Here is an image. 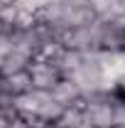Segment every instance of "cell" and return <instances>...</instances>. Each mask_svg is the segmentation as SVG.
<instances>
[{
    "label": "cell",
    "instance_id": "cell-1",
    "mask_svg": "<svg viewBox=\"0 0 125 128\" xmlns=\"http://www.w3.org/2000/svg\"><path fill=\"white\" fill-rule=\"evenodd\" d=\"M101 27H103L101 20H96L91 25H83V27H66V30L59 32V42L66 49H76V52L101 49Z\"/></svg>",
    "mask_w": 125,
    "mask_h": 128
},
{
    "label": "cell",
    "instance_id": "cell-2",
    "mask_svg": "<svg viewBox=\"0 0 125 128\" xmlns=\"http://www.w3.org/2000/svg\"><path fill=\"white\" fill-rule=\"evenodd\" d=\"M30 74H32V84H34V89H42V91H52V89H54V84L62 79L59 66H57L54 62L42 59V57L32 59Z\"/></svg>",
    "mask_w": 125,
    "mask_h": 128
},
{
    "label": "cell",
    "instance_id": "cell-3",
    "mask_svg": "<svg viewBox=\"0 0 125 128\" xmlns=\"http://www.w3.org/2000/svg\"><path fill=\"white\" fill-rule=\"evenodd\" d=\"M52 96H54V101H59L64 108H66V106H76L78 101L83 98V91H81V86H78L74 79H69V76H62V79L54 84V89H52Z\"/></svg>",
    "mask_w": 125,
    "mask_h": 128
},
{
    "label": "cell",
    "instance_id": "cell-4",
    "mask_svg": "<svg viewBox=\"0 0 125 128\" xmlns=\"http://www.w3.org/2000/svg\"><path fill=\"white\" fill-rule=\"evenodd\" d=\"M101 49H106V52H125V27L123 25L103 22V27H101Z\"/></svg>",
    "mask_w": 125,
    "mask_h": 128
},
{
    "label": "cell",
    "instance_id": "cell-5",
    "mask_svg": "<svg viewBox=\"0 0 125 128\" xmlns=\"http://www.w3.org/2000/svg\"><path fill=\"white\" fill-rule=\"evenodd\" d=\"M0 76H2V74H0ZM2 81H5V91L12 94V96L27 94V91L34 89L30 69H25V72H15V74H7V76H2Z\"/></svg>",
    "mask_w": 125,
    "mask_h": 128
},
{
    "label": "cell",
    "instance_id": "cell-6",
    "mask_svg": "<svg viewBox=\"0 0 125 128\" xmlns=\"http://www.w3.org/2000/svg\"><path fill=\"white\" fill-rule=\"evenodd\" d=\"M30 64H32V57H27L20 49H12L7 54V59L2 62V66H0V74L7 76V74H15V72H25V69H30Z\"/></svg>",
    "mask_w": 125,
    "mask_h": 128
},
{
    "label": "cell",
    "instance_id": "cell-7",
    "mask_svg": "<svg viewBox=\"0 0 125 128\" xmlns=\"http://www.w3.org/2000/svg\"><path fill=\"white\" fill-rule=\"evenodd\" d=\"M64 113V106L59 104V101H54V96H52V91H49V96L42 101V106H39V118H44L47 123H54V121H59V116Z\"/></svg>",
    "mask_w": 125,
    "mask_h": 128
},
{
    "label": "cell",
    "instance_id": "cell-8",
    "mask_svg": "<svg viewBox=\"0 0 125 128\" xmlns=\"http://www.w3.org/2000/svg\"><path fill=\"white\" fill-rule=\"evenodd\" d=\"M20 12H22V5H0V22L7 30H15L20 22Z\"/></svg>",
    "mask_w": 125,
    "mask_h": 128
},
{
    "label": "cell",
    "instance_id": "cell-9",
    "mask_svg": "<svg viewBox=\"0 0 125 128\" xmlns=\"http://www.w3.org/2000/svg\"><path fill=\"white\" fill-rule=\"evenodd\" d=\"M115 126H125V96L118 94L113 101V128Z\"/></svg>",
    "mask_w": 125,
    "mask_h": 128
},
{
    "label": "cell",
    "instance_id": "cell-10",
    "mask_svg": "<svg viewBox=\"0 0 125 128\" xmlns=\"http://www.w3.org/2000/svg\"><path fill=\"white\" fill-rule=\"evenodd\" d=\"M15 49V40H12V32L7 30L5 34H0V66H2V62L7 59V54Z\"/></svg>",
    "mask_w": 125,
    "mask_h": 128
},
{
    "label": "cell",
    "instance_id": "cell-11",
    "mask_svg": "<svg viewBox=\"0 0 125 128\" xmlns=\"http://www.w3.org/2000/svg\"><path fill=\"white\" fill-rule=\"evenodd\" d=\"M20 113L15 111V106H0V128H12Z\"/></svg>",
    "mask_w": 125,
    "mask_h": 128
},
{
    "label": "cell",
    "instance_id": "cell-12",
    "mask_svg": "<svg viewBox=\"0 0 125 128\" xmlns=\"http://www.w3.org/2000/svg\"><path fill=\"white\" fill-rule=\"evenodd\" d=\"M22 0H0V5H20Z\"/></svg>",
    "mask_w": 125,
    "mask_h": 128
},
{
    "label": "cell",
    "instance_id": "cell-13",
    "mask_svg": "<svg viewBox=\"0 0 125 128\" xmlns=\"http://www.w3.org/2000/svg\"><path fill=\"white\" fill-rule=\"evenodd\" d=\"M44 128H59V126H57V123H47Z\"/></svg>",
    "mask_w": 125,
    "mask_h": 128
},
{
    "label": "cell",
    "instance_id": "cell-14",
    "mask_svg": "<svg viewBox=\"0 0 125 128\" xmlns=\"http://www.w3.org/2000/svg\"><path fill=\"white\" fill-rule=\"evenodd\" d=\"M115 128H125V126H115Z\"/></svg>",
    "mask_w": 125,
    "mask_h": 128
},
{
    "label": "cell",
    "instance_id": "cell-15",
    "mask_svg": "<svg viewBox=\"0 0 125 128\" xmlns=\"http://www.w3.org/2000/svg\"><path fill=\"white\" fill-rule=\"evenodd\" d=\"M123 96H125V94H123Z\"/></svg>",
    "mask_w": 125,
    "mask_h": 128
}]
</instances>
